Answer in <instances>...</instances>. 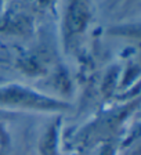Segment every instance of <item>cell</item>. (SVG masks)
Returning <instances> with one entry per match:
<instances>
[{
  "label": "cell",
  "mask_w": 141,
  "mask_h": 155,
  "mask_svg": "<svg viewBox=\"0 0 141 155\" xmlns=\"http://www.w3.org/2000/svg\"><path fill=\"white\" fill-rule=\"evenodd\" d=\"M70 108L72 104L69 101L53 97L26 84H0V110L10 112L28 111V112L61 114Z\"/></svg>",
  "instance_id": "6da1fadb"
},
{
  "label": "cell",
  "mask_w": 141,
  "mask_h": 155,
  "mask_svg": "<svg viewBox=\"0 0 141 155\" xmlns=\"http://www.w3.org/2000/svg\"><path fill=\"white\" fill-rule=\"evenodd\" d=\"M89 21V0H69L64 18V29H62L65 45L68 47L74 46V43H76L77 39L84 33Z\"/></svg>",
  "instance_id": "7a4b0ae2"
},
{
  "label": "cell",
  "mask_w": 141,
  "mask_h": 155,
  "mask_svg": "<svg viewBox=\"0 0 141 155\" xmlns=\"http://www.w3.org/2000/svg\"><path fill=\"white\" fill-rule=\"evenodd\" d=\"M62 116L57 115L43 130L38 143L39 155H60V137H61Z\"/></svg>",
  "instance_id": "3957f363"
},
{
  "label": "cell",
  "mask_w": 141,
  "mask_h": 155,
  "mask_svg": "<svg viewBox=\"0 0 141 155\" xmlns=\"http://www.w3.org/2000/svg\"><path fill=\"white\" fill-rule=\"evenodd\" d=\"M15 118V112L0 110V155H6L10 148V132L7 129V123Z\"/></svg>",
  "instance_id": "277c9868"
}]
</instances>
